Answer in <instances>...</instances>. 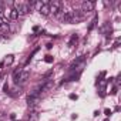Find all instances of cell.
<instances>
[{
	"label": "cell",
	"mask_w": 121,
	"mask_h": 121,
	"mask_svg": "<svg viewBox=\"0 0 121 121\" xmlns=\"http://www.w3.org/2000/svg\"><path fill=\"white\" fill-rule=\"evenodd\" d=\"M104 121H108V120H104Z\"/></svg>",
	"instance_id": "cell-17"
},
{
	"label": "cell",
	"mask_w": 121,
	"mask_h": 121,
	"mask_svg": "<svg viewBox=\"0 0 121 121\" xmlns=\"http://www.w3.org/2000/svg\"><path fill=\"white\" fill-rule=\"evenodd\" d=\"M77 39H78V36L74 33V34H71V37H70V41H69V44L70 46H74V43H77Z\"/></svg>",
	"instance_id": "cell-11"
},
{
	"label": "cell",
	"mask_w": 121,
	"mask_h": 121,
	"mask_svg": "<svg viewBox=\"0 0 121 121\" xmlns=\"http://www.w3.org/2000/svg\"><path fill=\"white\" fill-rule=\"evenodd\" d=\"M111 112H112V111H111V110H108V108H105V110H104V114H105V115H111Z\"/></svg>",
	"instance_id": "cell-16"
},
{
	"label": "cell",
	"mask_w": 121,
	"mask_h": 121,
	"mask_svg": "<svg viewBox=\"0 0 121 121\" xmlns=\"http://www.w3.org/2000/svg\"><path fill=\"white\" fill-rule=\"evenodd\" d=\"M9 17H10V20H17V19H19V13H17L14 9H12V10L9 12Z\"/></svg>",
	"instance_id": "cell-10"
},
{
	"label": "cell",
	"mask_w": 121,
	"mask_h": 121,
	"mask_svg": "<svg viewBox=\"0 0 121 121\" xmlns=\"http://www.w3.org/2000/svg\"><path fill=\"white\" fill-rule=\"evenodd\" d=\"M94 7H95V3H94V2H83V3H81V9H80V10H81L83 13H86V14H87L88 12H93V10H94Z\"/></svg>",
	"instance_id": "cell-6"
},
{
	"label": "cell",
	"mask_w": 121,
	"mask_h": 121,
	"mask_svg": "<svg viewBox=\"0 0 121 121\" xmlns=\"http://www.w3.org/2000/svg\"><path fill=\"white\" fill-rule=\"evenodd\" d=\"M97 20H98V17H94V20H93V22H91V24L88 26V30H93V29H94V26L97 24Z\"/></svg>",
	"instance_id": "cell-13"
},
{
	"label": "cell",
	"mask_w": 121,
	"mask_h": 121,
	"mask_svg": "<svg viewBox=\"0 0 121 121\" xmlns=\"http://www.w3.org/2000/svg\"><path fill=\"white\" fill-rule=\"evenodd\" d=\"M71 16H73V23H77V22H81L86 19V13H83L80 9H76L71 12Z\"/></svg>",
	"instance_id": "cell-3"
},
{
	"label": "cell",
	"mask_w": 121,
	"mask_h": 121,
	"mask_svg": "<svg viewBox=\"0 0 121 121\" xmlns=\"http://www.w3.org/2000/svg\"><path fill=\"white\" fill-rule=\"evenodd\" d=\"M29 78H30V73H29V70H22V73L19 74V77H17V80H16L14 83H16V84H24Z\"/></svg>",
	"instance_id": "cell-4"
},
{
	"label": "cell",
	"mask_w": 121,
	"mask_h": 121,
	"mask_svg": "<svg viewBox=\"0 0 121 121\" xmlns=\"http://www.w3.org/2000/svg\"><path fill=\"white\" fill-rule=\"evenodd\" d=\"M50 2H43V6L40 7V14L41 16H50Z\"/></svg>",
	"instance_id": "cell-7"
},
{
	"label": "cell",
	"mask_w": 121,
	"mask_h": 121,
	"mask_svg": "<svg viewBox=\"0 0 121 121\" xmlns=\"http://www.w3.org/2000/svg\"><path fill=\"white\" fill-rule=\"evenodd\" d=\"M0 77H2V74H0Z\"/></svg>",
	"instance_id": "cell-18"
},
{
	"label": "cell",
	"mask_w": 121,
	"mask_h": 121,
	"mask_svg": "<svg viewBox=\"0 0 121 121\" xmlns=\"http://www.w3.org/2000/svg\"><path fill=\"white\" fill-rule=\"evenodd\" d=\"M13 61H14V56H13V54H9V56H6L3 64H4V66H10V64H13Z\"/></svg>",
	"instance_id": "cell-9"
},
{
	"label": "cell",
	"mask_w": 121,
	"mask_h": 121,
	"mask_svg": "<svg viewBox=\"0 0 121 121\" xmlns=\"http://www.w3.org/2000/svg\"><path fill=\"white\" fill-rule=\"evenodd\" d=\"M57 19L61 22V23H73V16H71V12H66V10H61L58 14H57Z\"/></svg>",
	"instance_id": "cell-1"
},
{
	"label": "cell",
	"mask_w": 121,
	"mask_h": 121,
	"mask_svg": "<svg viewBox=\"0 0 121 121\" xmlns=\"http://www.w3.org/2000/svg\"><path fill=\"white\" fill-rule=\"evenodd\" d=\"M20 73H22V69H17V70H14V71H13V80H14V81L17 80V77H19V74H20Z\"/></svg>",
	"instance_id": "cell-12"
},
{
	"label": "cell",
	"mask_w": 121,
	"mask_h": 121,
	"mask_svg": "<svg viewBox=\"0 0 121 121\" xmlns=\"http://www.w3.org/2000/svg\"><path fill=\"white\" fill-rule=\"evenodd\" d=\"M39 118H40V114L37 111H30L27 115V121H39Z\"/></svg>",
	"instance_id": "cell-8"
},
{
	"label": "cell",
	"mask_w": 121,
	"mask_h": 121,
	"mask_svg": "<svg viewBox=\"0 0 121 121\" xmlns=\"http://www.w3.org/2000/svg\"><path fill=\"white\" fill-rule=\"evenodd\" d=\"M40 103V93L36 90L34 93H31L29 97H27V104H29V107H34V105H37Z\"/></svg>",
	"instance_id": "cell-2"
},
{
	"label": "cell",
	"mask_w": 121,
	"mask_h": 121,
	"mask_svg": "<svg viewBox=\"0 0 121 121\" xmlns=\"http://www.w3.org/2000/svg\"><path fill=\"white\" fill-rule=\"evenodd\" d=\"M69 97H70V100H77V98H78V95H77V94H70Z\"/></svg>",
	"instance_id": "cell-15"
},
{
	"label": "cell",
	"mask_w": 121,
	"mask_h": 121,
	"mask_svg": "<svg viewBox=\"0 0 121 121\" xmlns=\"http://www.w3.org/2000/svg\"><path fill=\"white\" fill-rule=\"evenodd\" d=\"M44 61L50 64V63H53V61H54V58H53V56H46V58H44Z\"/></svg>",
	"instance_id": "cell-14"
},
{
	"label": "cell",
	"mask_w": 121,
	"mask_h": 121,
	"mask_svg": "<svg viewBox=\"0 0 121 121\" xmlns=\"http://www.w3.org/2000/svg\"><path fill=\"white\" fill-rule=\"evenodd\" d=\"M50 14H58L60 12H61V3L60 2H50Z\"/></svg>",
	"instance_id": "cell-5"
}]
</instances>
